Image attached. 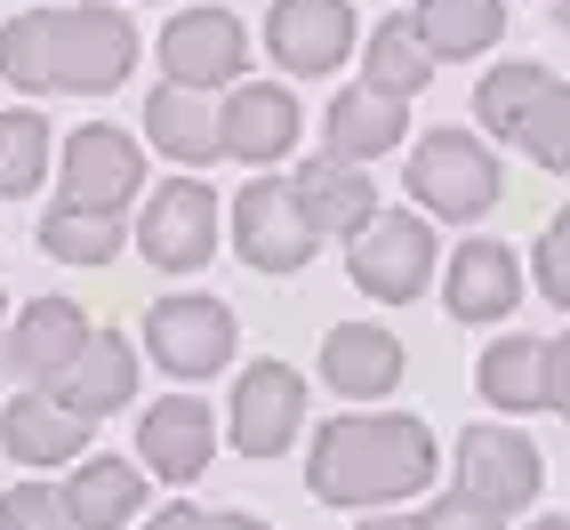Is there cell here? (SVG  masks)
I'll use <instances>...</instances> for the list:
<instances>
[{
  "label": "cell",
  "instance_id": "cell-20",
  "mask_svg": "<svg viewBox=\"0 0 570 530\" xmlns=\"http://www.w3.org/2000/svg\"><path fill=\"white\" fill-rule=\"evenodd\" d=\"M322 377L337 394H394L402 386V346L377 322H337L322 337Z\"/></svg>",
  "mask_w": 570,
  "mask_h": 530
},
{
  "label": "cell",
  "instance_id": "cell-4",
  "mask_svg": "<svg viewBox=\"0 0 570 530\" xmlns=\"http://www.w3.org/2000/svg\"><path fill=\"white\" fill-rule=\"evenodd\" d=\"M234 249L257 265V274H297V265L322 249L306 202H297V177H257V185H242V202H234Z\"/></svg>",
  "mask_w": 570,
  "mask_h": 530
},
{
  "label": "cell",
  "instance_id": "cell-6",
  "mask_svg": "<svg viewBox=\"0 0 570 530\" xmlns=\"http://www.w3.org/2000/svg\"><path fill=\"white\" fill-rule=\"evenodd\" d=\"M137 249L161 265V274H194V265H209L217 249V194L202 177H169L154 202H145L137 217Z\"/></svg>",
  "mask_w": 570,
  "mask_h": 530
},
{
  "label": "cell",
  "instance_id": "cell-25",
  "mask_svg": "<svg viewBox=\"0 0 570 530\" xmlns=\"http://www.w3.org/2000/svg\"><path fill=\"white\" fill-rule=\"evenodd\" d=\"M474 386H482L490 410H547V346L539 337H499L482 354Z\"/></svg>",
  "mask_w": 570,
  "mask_h": 530
},
{
  "label": "cell",
  "instance_id": "cell-26",
  "mask_svg": "<svg viewBox=\"0 0 570 530\" xmlns=\"http://www.w3.org/2000/svg\"><path fill=\"white\" fill-rule=\"evenodd\" d=\"M417 32H426V49L442 65L450 57H482L507 32V9L499 0H426V9H417Z\"/></svg>",
  "mask_w": 570,
  "mask_h": 530
},
{
  "label": "cell",
  "instance_id": "cell-34",
  "mask_svg": "<svg viewBox=\"0 0 570 530\" xmlns=\"http://www.w3.org/2000/svg\"><path fill=\"white\" fill-rule=\"evenodd\" d=\"M145 530H265L257 514H202V507H161Z\"/></svg>",
  "mask_w": 570,
  "mask_h": 530
},
{
  "label": "cell",
  "instance_id": "cell-39",
  "mask_svg": "<svg viewBox=\"0 0 570 530\" xmlns=\"http://www.w3.org/2000/svg\"><path fill=\"white\" fill-rule=\"evenodd\" d=\"M0 330H9V289H0Z\"/></svg>",
  "mask_w": 570,
  "mask_h": 530
},
{
  "label": "cell",
  "instance_id": "cell-27",
  "mask_svg": "<svg viewBox=\"0 0 570 530\" xmlns=\"http://www.w3.org/2000/svg\"><path fill=\"white\" fill-rule=\"evenodd\" d=\"M547 89H554V72H547V65H499V72H482L474 112H482V129H490V137H522L530 105H539Z\"/></svg>",
  "mask_w": 570,
  "mask_h": 530
},
{
  "label": "cell",
  "instance_id": "cell-14",
  "mask_svg": "<svg viewBox=\"0 0 570 530\" xmlns=\"http://www.w3.org/2000/svg\"><path fill=\"white\" fill-rule=\"evenodd\" d=\"M0 442H9L17 467H65V459H81L89 419H81V410H65L49 386H24L9 410H0Z\"/></svg>",
  "mask_w": 570,
  "mask_h": 530
},
{
  "label": "cell",
  "instance_id": "cell-7",
  "mask_svg": "<svg viewBox=\"0 0 570 530\" xmlns=\"http://www.w3.org/2000/svg\"><path fill=\"white\" fill-rule=\"evenodd\" d=\"M145 354H154L169 377H217L234 362V314L217 297H161L145 314Z\"/></svg>",
  "mask_w": 570,
  "mask_h": 530
},
{
  "label": "cell",
  "instance_id": "cell-33",
  "mask_svg": "<svg viewBox=\"0 0 570 530\" xmlns=\"http://www.w3.org/2000/svg\"><path fill=\"white\" fill-rule=\"evenodd\" d=\"M417 522H426V530H507V514H499V507H482L474 490H450V499H434Z\"/></svg>",
  "mask_w": 570,
  "mask_h": 530
},
{
  "label": "cell",
  "instance_id": "cell-36",
  "mask_svg": "<svg viewBox=\"0 0 570 530\" xmlns=\"http://www.w3.org/2000/svg\"><path fill=\"white\" fill-rule=\"evenodd\" d=\"M362 530H426V522H417V514H370Z\"/></svg>",
  "mask_w": 570,
  "mask_h": 530
},
{
  "label": "cell",
  "instance_id": "cell-5",
  "mask_svg": "<svg viewBox=\"0 0 570 530\" xmlns=\"http://www.w3.org/2000/svg\"><path fill=\"white\" fill-rule=\"evenodd\" d=\"M434 274V225L410 217V209H377L362 234H354V282L370 297H386V306H402V297H417Z\"/></svg>",
  "mask_w": 570,
  "mask_h": 530
},
{
  "label": "cell",
  "instance_id": "cell-9",
  "mask_svg": "<svg viewBox=\"0 0 570 530\" xmlns=\"http://www.w3.org/2000/svg\"><path fill=\"white\" fill-rule=\"evenodd\" d=\"M297 426H306V377L289 362H249L234 386V442L249 459H282Z\"/></svg>",
  "mask_w": 570,
  "mask_h": 530
},
{
  "label": "cell",
  "instance_id": "cell-8",
  "mask_svg": "<svg viewBox=\"0 0 570 530\" xmlns=\"http://www.w3.org/2000/svg\"><path fill=\"white\" fill-rule=\"evenodd\" d=\"M65 202L72 209H105V217H121L129 202H137V185H145V154L121 137V129H105V121H89V129H72L65 137Z\"/></svg>",
  "mask_w": 570,
  "mask_h": 530
},
{
  "label": "cell",
  "instance_id": "cell-31",
  "mask_svg": "<svg viewBox=\"0 0 570 530\" xmlns=\"http://www.w3.org/2000/svg\"><path fill=\"white\" fill-rule=\"evenodd\" d=\"M0 530H81V522H72L65 490L24 482V490H9V499H0Z\"/></svg>",
  "mask_w": 570,
  "mask_h": 530
},
{
  "label": "cell",
  "instance_id": "cell-18",
  "mask_svg": "<svg viewBox=\"0 0 570 530\" xmlns=\"http://www.w3.org/2000/svg\"><path fill=\"white\" fill-rule=\"evenodd\" d=\"M145 137H154L169 161L202 169V161H217V154H225V112L209 105V89H185V81H169V89H154V97H145Z\"/></svg>",
  "mask_w": 570,
  "mask_h": 530
},
{
  "label": "cell",
  "instance_id": "cell-30",
  "mask_svg": "<svg viewBox=\"0 0 570 530\" xmlns=\"http://www.w3.org/2000/svg\"><path fill=\"white\" fill-rule=\"evenodd\" d=\"M522 145H530V161H539V169H570V89H562V81L530 105Z\"/></svg>",
  "mask_w": 570,
  "mask_h": 530
},
{
  "label": "cell",
  "instance_id": "cell-38",
  "mask_svg": "<svg viewBox=\"0 0 570 530\" xmlns=\"http://www.w3.org/2000/svg\"><path fill=\"white\" fill-rule=\"evenodd\" d=\"M554 17H562V32H570V0H554Z\"/></svg>",
  "mask_w": 570,
  "mask_h": 530
},
{
  "label": "cell",
  "instance_id": "cell-19",
  "mask_svg": "<svg viewBox=\"0 0 570 530\" xmlns=\"http://www.w3.org/2000/svg\"><path fill=\"white\" fill-rule=\"evenodd\" d=\"M522 306V265L507 242H466L450 257V314L459 322H507Z\"/></svg>",
  "mask_w": 570,
  "mask_h": 530
},
{
  "label": "cell",
  "instance_id": "cell-16",
  "mask_svg": "<svg viewBox=\"0 0 570 530\" xmlns=\"http://www.w3.org/2000/svg\"><path fill=\"white\" fill-rule=\"evenodd\" d=\"M49 394H57L65 410H81L89 426H97V419H112V410L137 394V346H129L121 330H97L89 346H81V362H72Z\"/></svg>",
  "mask_w": 570,
  "mask_h": 530
},
{
  "label": "cell",
  "instance_id": "cell-35",
  "mask_svg": "<svg viewBox=\"0 0 570 530\" xmlns=\"http://www.w3.org/2000/svg\"><path fill=\"white\" fill-rule=\"evenodd\" d=\"M547 410H562V419H570V337H554V346H547Z\"/></svg>",
  "mask_w": 570,
  "mask_h": 530
},
{
  "label": "cell",
  "instance_id": "cell-21",
  "mask_svg": "<svg viewBox=\"0 0 570 530\" xmlns=\"http://www.w3.org/2000/svg\"><path fill=\"white\" fill-rule=\"evenodd\" d=\"M402 121H410V105L362 81V89H346V97L330 105L322 137H330L337 161H377V154H394V145H402Z\"/></svg>",
  "mask_w": 570,
  "mask_h": 530
},
{
  "label": "cell",
  "instance_id": "cell-11",
  "mask_svg": "<svg viewBox=\"0 0 570 530\" xmlns=\"http://www.w3.org/2000/svg\"><path fill=\"white\" fill-rule=\"evenodd\" d=\"M539 450H530V434H514V426H466V442H459V490H474L482 507H499V514H514V507H530L539 499Z\"/></svg>",
  "mask_w": 570,
  "mask_h": 530
},
{
  "label": "cell",
  "instance_id": "cell-23",
  "mask_svg": "<svg viewBox=\"0 0 570 530\" xmlns=\"http://www.w3.org/2000/svg\"><path fill=\"white\" fill-rule=\"evenodd\" d=\"M65 507H72L81 530H121L145 507V474L121 467V459H81V474L65 482Z\"/></svg>",
  "mask_w": 570,
  "mask_h": 530
},
{
  "label": "cell",
  "instance_id": "cell-10",
  "mask_svg": "<svg viewBox=\"0 0 570 530\" xmlns=\"http://www.w3.org/2000/svg\"><path fill=\"white\" fill-rule=\"evenodd\" d=\"M89 337H97V330L81 322L72 297H32V306L17 314V330L0 337V370H17L24 386H57V377L81 362Z\"/></svg>",
  "mask_w": 570,
  "mask_h": 530
},
{
  "label": "cell",
  "instance_id": "cell-28",
  "mask_svg": "<svg viewBox=\"0 0 570 530\" xmlns=\"http://www.w3.org/2000/svg\"><path fill=\"white\" fill-rule=\"evenodd\" d=\"M41 249L65 257V265H105V257H121V217L57 202V209L41 217Z\"/></svg>",
  "mask_w": 570,
  "mask_h": 530
},
{
  "label": "cell",
  "instance_id": "cell-17",
  "mask_svg": "<svg viewBox=\"0 0 570 530\" xmlns=\"http://www.w3.org/2000/svg\"><path fill=\"white\" fill-rule=\"evenodd\" d=\"M217 112H225V154H234V161H249V169L282 161L289 145H297V97H289V89H274V81H249V89H234Z\"/></svg>",
  "mask_w": 570,
  "mask_h": 530
},
{
  "label": "cell",
  "instance_id": "cell-15",
  "mask_svg": "<svg viewBox=\"0 0 570 530\" xmlns=\"http://www.w3.org/2000/svg\"><path fill=\"white\" fill-rule=\"evenodd\" d=\"M137 450H145V467H154L161 482H194L209 467V450H217V419H209L194 394H169V402L145 410Z\"/></svg>",
  "mask_w": 570,
  "mask_h": 530
},
{
  "label": "cell",
  "instance_id": "cell-13",
  "mask_svg": "<svg viewBox=\"0 0 570 530\" xmlns=\"http://www.w3.org/2000/svg\"><path fill=\"white\" fill-rule=\"evenodd\" d=\"M265 49H274L289 72H337L346 49H354V9L346 0H274Z\"/></svg>",
  "mask_w": 570,
  "mask_h": 530
},
{
  "label": "cell",
  "instance_id": "cell-32",
  "mask_svg": "<svg viewBox=\"0 0 570 530\" xmlns=\"http://www.w3.org/2000/svg\"><path fill=\"white\" fill-rule=\"evenodd\" d=\"M530 265H539V297H554V306H570V209L547 225V234H539V257H530Z\"/></svg>",
  "mask_w": 570,
  "mask_h": 530
},
{
  "label": "cell",
  "instance_id": "cell-2",
  "mask_svg": "<svg viewBox=\"0 0 570 530\" xmlns=\"http://www.w3.org/2000/svg\"><path fill=\"white\" fill-rule=\"evenodd\" d=\"M426 482H434L426 419H330L314 434L306 490L322 507H394Z\"/></svg>",
  "mask_w": 570,
  "mask_h": 530
},
{
  "label": "cell",
  "instance_id": "cell-3",
  "mask_svg": "<svg viewBox=\"0 0 570 530\" xmlns=\"http://www.w3.org/2000/svg\"><path fill=\"white\" fill-rule=\"evenodd\" d=\"M410 194H417V209L466 225V217H482L499 202V161H490L482 137L434 129V137H417V154H410Z\"/></svg>",
  "mask_w": 570,
  "mask_h": 530
},
{
  "label": "cell",
  "instance_id": "cell-12",
  "mask_svg": "<svg viewBox=\"0 0 570 530\" xmlns=\"http://www.w3.org/2000/svg\"><path fill=\"white\" fill-rule=\"evenodd\" d=\"M242 65H249V32L225 9H185L161 32V72L185 89H225V81H242Z\"/></svg>",
  "mask_w": 570,
  "mask_h": 530
},
{
  "label": "cell",
  "instance_id": "cell-22",
  "mask_svg": "<svg viewBox=\"0 0 570 530\" xmlns=\"http://www.w3.org/2000/svg\"><path fill=\"white\" fill-rule=\"evenodd\" d=\"M297 202H306V217H314V234H362V225L377 217V194H370V177L354 169V161H314V169H297Z\"/></svg>",
  "mask_w": 570,
  "mask_h": 530
},
{
  "label": "cell",
  "instance_id": "cell-24",
  "mask_svg": "<svg viewBox=\"0 0 570 530\" xmlns=\"http://www.w3.org/2000/svg\"><path fill=\"white\" fill-rule=\"evenodd\" d=\"M362 65H370V89H386V97H417L434 81V49H426V32H417V17H386L362 41Z\"/></svg>",
  "mask_w": 570,
  "mask_h": 530
},
{
  "label": "cell",
  "instance_id": "cell-1",
  "mask_svg": "<svg viewBox=\"0 0 570 530\" xmlns=\"http://www.w3.org/2000/svg\"><path fill=\"white\" fill-rule=\"evenodd\" d=\"M137 65V32L121 9H32L0 24V81L24 97H105Z\"/></svg>",
  "mask_w": 570,
  "mask_h": 530
},
{
  "label": "cell",
  "instance_id": "cell-37",
  "mask_svg": "<svg viewBox=\"0 0 570 530\" xmlns=\"http://www.w3.org/2000/svg\"><path fill=\"white\" fill-rule=\"evenodd\" d=\"M530 530H570V514H547V522H530Z\"/></svg>",
  "mask_w": 570,
  "mask_h": 530
},
{
  "label": "cell",
  "instance_id": "cell-29",
  "mask_svg": "<svg viewBox=\"0 0 570 530\" xmlns=\"http://www.w3.org/2000/svg\"><path fill=\"white\" fill-rule=\"evenodd\" d=\"M49 177V121L41 112H0V194H32Z\"/></svg>",
  "mask_w": 570,
  "mask_h": 530
}]
</instances>
